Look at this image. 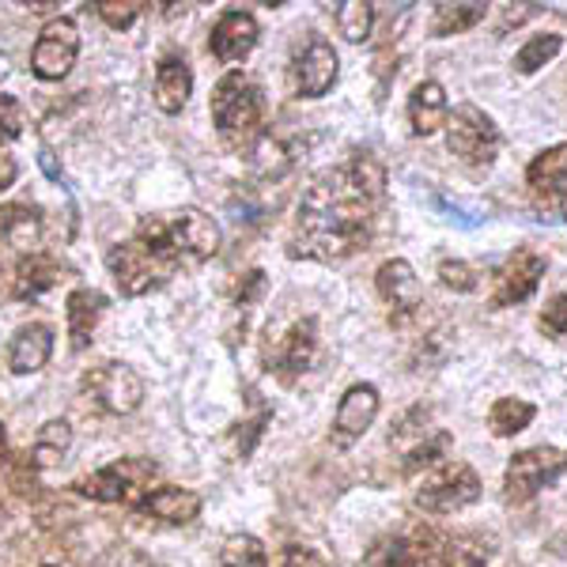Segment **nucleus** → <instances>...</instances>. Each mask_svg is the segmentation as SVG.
I'll list each match as a JSON object with an SVG mask.
<instances>
[{
	"instance_id": "3",
	"label": "nucleus",
	"mask_w": 567,
	"mask_h": 567,
	"mask_svg": "<svg viewBox=\"0 0 567 567\" xmlns=\"http://www.w3.org/2000/svg\"><path fill=\"white\" fill-rule=\"evenodd\" d=\"M265 95L246 72H227L213 91V122L227 141H250L261 130Z\"/></svg>"
},
{
	"instance_id": "21",
	"label": "nucleus",
	"mask_w": 567,
	"mask_h": 567,
	"mask_svg": "<svg viewBox=\"0 0 567 567\" xmlns=\"http://www.w3.org/2000/svg\"><path fill=\"white\" fill-rule=\"evenodd\" d=\"M103 310H106V296H103V291L80 288V291H72V296H69L65 315H69L72 349H76V352H84L87 344H91V333H95V326H99V318H103Z\"/></svg>"
},
{
	"instance_id": "40",
	"label": "nucleus",
	"mask_w": 567,
	"mask_h": 567,
	"mask_svg": "<svg viewBox=\"0 0 567 567\" xmlns=\"http://www.w3.org/2000/svg\"><path fill=\"white\" fill-rule=\"evenodd\" d=\"M8 280H12V277H4V261H0V303H4V299H12V288H8Z\"/></svg>"
},
{
	"instance_id": "38",
	"label": "nucleus",
	"mask_w": 567,
	"mask_h": 567,
	"mask_svg": "<svg viewBox=\"0 0 567 567\" xmlns=\"http://www.w3.org/2000/svg\"><path fill=\"white\" fill-rule=\"evenodd\" d=\"M265 288H269L265 272H261V269H250V272L243 277L239 291H235V303H239V307H254V303H258V299L265 296Z\"/></svg>"
},
{
	"instance_id": "7",
	"label": "nucleus",
	"mask_w": 567,
	"mask_h": 567,
	"mask_svg": "<svg viewBox=\"0 0 567 567\" xmlns=\"http://www.w3.org/2000/svg\"><path fill=\"white\" fill-rule=\"evenodd\" d=\"M477 499H481V477L465 462H446L416 492V507L427 511V515H454V511L470 507Z\"/></svg>"
},
{
	"instance_id": "16",
	"label": "nucleus",
	"mask_w": 567,
	"mask_h": 567,
	"mask_svg": "<svg viewBox=\"0 0 567 567\" xmlns=\"http://www.w3.org/2000/svg\"><path fill=\"white\" fill-rule=\"evenodd\" d=\"M526 186L542 205H564L567 200V144H553L526 167Z\"/></svg>"
},
{
	"instance_id": "34",
	"label": "nucleus",
	"mask_w": 567,
	"mask_h": 567,
	"mask_svg": "<svg viewBox=\"0 0 567 567\" xmlns=\"http://www.w3.org/2000/svg\"><path fill=\"white\" fill-rule=\"evenodd\" d=\"M439 280L454 291H477V272H473L470 261H458V258L439 261Z\"/></svg>"
},
{
	"instance_id": "22",
	"label": "nucleus",
	"mask_w": 567,
	"mask_h": 567,
	"mask_svg": "<svg viewBox=\"0 0 567 567\" xmlns=\"http://www.w3.org/2000/svg\"><path fill=\"white\" fill-rule=\"evenodd\" d=\"M409 125H413L416 136H432L439 125H446V91L435 80H424V84L413 87V95H409Z\"/></svg>"
},
{
	"instance_id": "10",
	"label": "nucleus",
	"mask_w": 567,
	"mask_h": 567,
	"mask_svg": "<svg viewBox=\"0 0 567 567\" xmlns=\"http://www.w3.org/2000/svg\"><path fill=\"white\" fill-rule=\"evenodd\" d=\"M337 84V53L326 39H307L291 58V87L299 99H322Z\"/></svg>"
},
{
	"instance_id": "37",
	"label": "nucleus",
	"mask_w": 567,
	"mask_h": 567,
	"mask_svg": "<svg viewBox=\"0 0 567 567\" xmlns=\"http://www.w3.org/2000/svg\"><path fill=\"white\" fill-rule=\"evenodd\" d=\"M537 326H542L545 337H567V296H556L553 303L542 310Z\"/></svg>"
},
{
	"instance_id": "31",
	"label": "nucleus",
	"mask_w": 567,
	"mask_h": 567,
	"mask_svg": "<svg viewBox=\"0 0 567 567\" xmlns=\"http://www.w3.org/2000/svg\"><path fill=\"white\" fill-rule=\"evenodd\" d=\"M69 443H72V427L65 424V420H50V424L42 427L39 439H34V462H42V465H50V462H58L61 454L69 451Z\"/></svg>"
},
{
	"instance_id": "11",
	"label": "nucleus",
	"mask_w": 567,
	"mask_h": 567,
	"mask_svg": "<svg viewBox=\"0 0 567 567\" xmlns=\"http://www.w3.org/2000/svg\"><path fill=\"white\" fill-rule=\"evenodd\" d=\"M374 284H379V296L393 307L390 310L393 326H405L409 318L424 307V288H420V280L409 261H401V258L382 261L379 272H374Z\"/></svg>"
},
{
	"instance_id": "17",
	"label": "nucleus",
	"mask_w": 567,
	"mask_h": 567,
	"mask_svg": "<svg viewBox=\"0 0 567 567\" xmlns=\"http://www.w3.org/2000/svg\"><path fill=\"white\" fill-rule=\"evenodd\" d=\"M315 349H318V322L315 318H299V322L288 329L277 355H272L269 371H277L284 382H296L299 374L310 368V360H315Z\"/></svg>"
},
{
	"instance_id": "18",
	"label": "nucleus",
	"mask_w": 567,
	"mask_h": 567,
	"mask_svg": "<svg viewBox=\"0 0 567 567\" xmlns=\"http://www.w3.org/2000/svg\"><path fill=\"white\" fill-rule=\"evenodd\" d=\"M136 511L155 518V523L186 526V523H194V518L200 515V496H197V492H189V488H155L141 503H136Z\"/></svg>"
},
{
	"instance_id": "29",
	"label": "nucleus",
	"mask_w": 567,
	"mask_h": 567,
	"mask_svg": "<svg viewBox=\"0 0 567 567\" xmlns=\"http://www.w3.org/2000/svg\"><path fill=\"white\" fill-rule=\"evenodd\" d=\"M560 50H564L560 34H534V39L515 53V69L523 72V76H534V72L542 65H548Z\"/></svg>"
},
{
	"instance_id": "14",
	"label": "nucleus",
	"mask_w": 567,
	"mask_h": 567,
	"mask_svg": "<svg viewBox=\"0 0 567 567\" xmlns=\"http://www.w3.org/2000/svg\"><path fill=\"white\" fill-rule=\"evenodd\" d=\"M167 235L175 250L189 261H208L219 250V227L200 208H182L175 219H167Z\"/></svg>"
},
{
	"instance_id": "23",
	"label": "nucleus",
	"mask_w": 567,
	"mask_h": 567,
	"mask_svg": "<svg viewBox=\"0 0 567 567\" xmlns=\"http://www.w3.org/2000/svg\"><path fill=\"white\" fill-rule=\"evenodd\" d=\"M61 280V261L45 258V254H31L20 258L12 277V299H39L42 291H50Z\"/></svg>"
},
{
	"instance_id": "15",
	"label": "nucleus",
	"mask_w": 567,
	"mask_h": 567,
	"mask_svg": "<svg viewBox=\"0 0 567 567\" xmlns=\"http://www.w3.org/2000/svg\"><path fill=\"white\" fill-rule=\"evenodd\" d=\"M208 45H213V53L224 65H239L258 45V20L250 12H243V8H231V12H224L216 20Z\"/></svg>"
},
{
	"instance_id": "8",
	"label": "nucleus",
	"mask_w": 567,
	"mask_h": 567,
	"mask_svg": "<svg viewBox=\"0 0 567 567\" xmlns=\"http://www.w3.org/2000/svg\"><path fill=\"white\" fill-rule=\"evenodd\" d=\"M84 393L91 398V405L103 409V413L125 416L144 401V379L130 363H99V368L84 374Z\"/></svg>"
},
{
	"instance_id": "39",
	"label": "nucleus",
	"mask_w": 567,
	"mask_h": 567,
	"mask_svg": "<svg viewBox=\"0 0 567 567\" xmlns=\"http://www.w3.org/2000/svg\"><path fill=\"white\" fill-rule=\"evenodd\" d=\"M39 159H42V171H45V175L58 182V178H61V167H58V159H53V152H42Z\"/></svg>"
},
{
	"instance_id": "27",
	"label": "nucleus",
	"mask_w": 567,
	"mask_h": 567,
	"mask_svg": "<svg viewBox=\"0 0 567 567\" xmlns=\"http://www.w3.org/2000/svg\"><path fill=\"white\" fill-rule=\"evenodd\" d=\"M534 416H537V409L529 405V401H523V398H499L496 405H492L488 424H492V432H496L499 439H511V435L526 432Z\"/></svg>"
},
{
	"instance_id": "13",
	"label": "nucleus",
	"mask_w": 567,
	"mask_h": 567,
	"mask_svg": "<svg viewBox=\"0 0 567 567\" xmlns=\"http://www.w3.org/2000/svg\"><path fill=\"white\" fill-rule=\"evenodd\" d=\"M542 277H545V258H542V254L515 250L507 258V265L499 269V277H496V291H492V310L526 303V299L537 291Z\"/></svg>"
},
{
	"instance_id": "41",
	"label": "nucleus",
	"mask_w": 567,
	"mask_h": 567,
	"mask_svg": "<svg viewBox=\"0 0 567 567\" xmlns=\"http://www.w3.org/2000/svg\"><path fill=\"white\" fill-rule=\"evenodd\" d=\"M0 454H4V424H0Z\"/></svg>"
},
{
	"instance_id": "32",
	"label": "nucleus",
	"mask_w": 567,
	"mask_h": 567,
	"mask_svg": "<svg viewBox=\"0 0 567 567\" xmlns=\"http://www.w3.org/2000/svg\"><path fill=\"white\" fill-rule=\"evenodd\" d=\"M371 23H374V8L371 4H341L337 8V27L349 42H363L371 34Z\"/></svg>"
},
{
	"instance_id": "9",
	"label": "nucleus",
	"mask_w": 567,
	"mask_h": 567,
	"mask_svg": "<svg viewBox=\"0 0 567 567\" xmlns=\"http://www.w3.org/2000/svg\"><path fill=\"white\" fill-rule=\"evenodd\" d=\"M76 53H80V34L76 23L69 16L61 20H50L42 27L39 42L31 50V69L39 80H65L72 65H76Z\"/></svg>"
},
{
	"instance_id": "20",
	"label": "nucleus",
	"mask_w": 567,
	"mask_h": 567,
	"mask_svg": "<svg viewBox=\"0 0 567 567\" xmlns=\"http://www.w3.org/2000/svg\"><path fill=\"white\" fill-rule=\"evenodd\" d=\"M194 91V69L186 65V58H163L155 65V106L163 114H178L189 103Z\"/></svg>"
},
{
	"instance_id": "24",
	"label": "nucleus",
	"mask_w": 567,
	"mask_h": 567,
	"mask_svg": "<svg viewBox=\"0 0 567 567\" xmlns=\"http://www.w3.org/2000/svg\"><path fill=\"white\" fill-rule=\"evenodd\" d=\"M0 239L16 250H31L42 239V213L31 205H4L0 208Z\"/></svg>"
},
{
	"instance_id": "26",
	"label": "nucleus",
	"mask_w": 567,
	"mask_h": 567,
	"mask_svg": "<svg viewBox=\"0 0 567 567\" xmlns=\"http://www.w3.org/2000/svg\"><path fill=\"white\" fill-rule=\"evenodd\" d=\"M368 567H427V545L413 537H382L371 545Z\"/></svg>"
},
{
	"instance_id": "6",
	"label": "nucleus",
	"mask_w": 567,
	"mask_h": 567,
	"mask_svg": "<svg viewBox=\"0 0 567 567\" xmlns=\"http://www.w3.org/2000/svg\"><path fill=\"white\" fill-rule=\"evenodd\" d=\"M155 473H159V465L152 458H122L99 470L95 477L80 481L76 488L99 503H130V507H136L152 492L148 484L155 481Z\"/></svg>"
},
{
	"instance_id": "4",
	"label": "nucleus",
	"mask_w": 567,
	"mask_h": 567,
	"mask_svg": "<svg viewBox=\"0 0 567 567\" xmlns=\"http://www.w3.org/2000/svg\"><path fill=\"white\" fill-rule=\"evenodd\" d=\"M567 473V451L556 446H529L518 451L507 465V477H503V496L507 503H529L542 488H553Z\"/></svg>"
},
{
	"instance_id": "33",
	"label": "nucleus",
	"mask_w": 567,
	"mask_h": 567,
	"mask_svg": "<svg viewBox=\"0 0 567 567\" xmlns=\"http://www.w3.org/2000/svg\"><path fill=\"white\" fill-rule=\"evenodd\" d=\"M446 451H451V435L446 432H435L432 439H420L413 451L405 454V473H416V470H424V465L439 462Z\"/></svg>"
},
{
	"instance_id": "1",
	"label": "nucleus",
	"mask_w": 567,
	"mask_h": 567,
	"mask_svg": "<svg viewBox=\"0 0 567 567\" xmlns=\"http://www.w3.org/2000/svg\"><path fill=\"white\" fill-rule=\"evenodd\" d=\"M382 200H386V175L379 159L368 152L352 155L344 167H333L310 182L299 200L288 254L333 265L368 250Z\"/></svg>"
},
{
	"instance_id": "30",
	"label": "nucleus",
	"mask_w": 567,
	"mask_h": 567,
	"mask_svg": "<svg viewBox=\"0 0 567 567\" xmlns=\"http://www.w3.org/2000/svg\"><path fill=\"white\" fill-rule=\"evenodd\" d=\"M219 564L224 567H269V553H265V545L258 537L235 534V537H227L224 553H219Z\"/></svg>"
},
{
	"instance_id": "35",
	"label": "nucleus",
	"mask_w": 567,
	"mask_h": 567,
	"mask_svg": "<svg viewBox=\"0 0 567 567\" xmlns=\"http://www.w3.org/2000/svg\"><path fill=\"white\" fill-rule=\"evenodd\" d=\"M23 133V106L0 91V141H16Z\"/></svg>"
},
{
	"instance_id": "19",
	"label": "nucleus",
	"mask_w": 567,
	"mask_h": 567,
	"mask_svg": "<svg viewBox=\"0 0 567 567\" xmlns=\"http://www.w3.org/2000/svg\"><path fill=\"white\" fill-rule=\"evenodd\" d=\"M53 355V329L34 322V326H23L20 333L12 337L8 344V368L16 374H34L50 363Z\"/></svg>"
},
{
	"instance_id": "25",
	"label": "nucleus",
	"mask_w": 567,
	"mask_h": 567,
	"mask_svg": "<svg viewBox=\"0 0 567 567\" xmlns=\"http://www.w3.org/2000/svg\"><path fill=\"white\" fill-rule=\"evenodd\" d=\"M492 553H496V542L484 534H454L446 537L443 548H439V556H443V567H484L492 560Z\"/></svg>"
},
{
	"instance_id": "28",
	"label": "nucleus",
	"mask_w": 567,
	"mask_h": 567,
	"mask_svg": "<svg viewBox=\"0 0 567 567\" xmlns=\"http://www.w3.org/2000/svg\"><path fill=\"white\" fill-rule=\"evenodd\" d=\"M488 8L484 4H439L432 16V34L435 39H446V34H462L470 27H477Z\"/></svg>"
},
{
	"instance_id": "36",
	"label": "nucleus",
	"mask_w": 567,
	"mask_h": 567,
	"mask_svg": "<svg viewBox=\"0 0 567 567\" xmlns=\"http://www.w3.org/2000/svg\"><path fill=\"white\" fill-rule=\"evenodd\" d=\"M99 16L106 20V27H114V31H125V27H133V20L141 16V4H125V0H103V4H99Z\"/></svg>"
},
{
	"instance_id": "5",
	"label": "nucleus",
	"mask_w": 567,
	"mask_h": 567,
	"mask_svg": "<svg viewBox=\"0 0 567 567\" xmlns=\"http://www.w3.org/2000/svg\"><path fill=\"white\" fill-rule=\"evenodd\" d=\"M446 144H451V152L458 155L462 163H470V167H488V163L496 159L503 136L496 130V122H492L481 106L462 103L446 117Z\"/></svg>"
},
{
	"instance_id": "2",
	"label": "nucleus",
	"mask_w": 567,
	"mask_h": 567,
	"mask_svg": "<svg viewBox=\"0 0 567 567\" xmlns=\"http://www.w3.org/2000/svg\"><path fill=\"white\" fill-rule=\"evenodd\" d=\"M178 261L182 254L175 250V243L167 235V219H144L136 239L114 246L106 254V265L114 272L117 288L130 299L148 296L152 288H163V284L175 277Z\"/></svg>"
},
{
	"instance_id": "12",
	"label": "nucleus",
	"mask_w": 567,
	"mask_h": 567,
	"mask_svg": "<svg viewBox=\"0 0 567 567\" xmlns=\"http://www.w3.org/2000/svg\"><path fill=\"white\" fill-rule=\"evenodd\" d=\"M374 416H379V390H374L371 382H355L333 413V432H329L333 446L349 451L352 443H360L363 432L374 424Z\"/></svg>"
}]
</instances>
